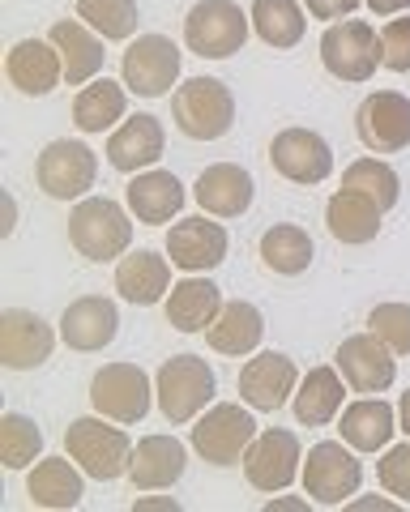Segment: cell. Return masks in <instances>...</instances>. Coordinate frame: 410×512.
<instances>
[{
	"label": "cell",
	"instance_id": "cell-1",
	"mask_svg": "<svg viewBox=\"0 0 410 512\" xmlns=\"http://www.w3.org/2000/svg\"><path fill=\"white\" fill-rule=\"evenodd\" d=\"M171 120H176L184 137L218 141L235 128V94L218 77H188L171 94Z\"/></svg>",
	"mask_w": 410,
	"mask_h": 512
},
{
	"label": "cell",
	"instance_id": "cell-2",
	"mask_svg": "<svg viewBox=\"0 0 410 512\" xmlns=\"http://www.w3.org/2000/svg\"><path fill=\"white\" fill-rule=\"evenodd\" d=\"M69 239L86 261H116L133 244V222L124 214V205L107 197H82L69 214Z\"/></svg>",
	"mask_w": 410,
	"mask_h": 512
},
{
	"label": "cell",
	"instance_id": "cell-3",
	"mask_svg": "<svg viewBox=\"0 0 410 512\" xmlns=\"http://www.w3.org/2000/svg\"><path fill=\"white\" fill-rule=\"evenodd\" d=\"M154 393H159V410L167 423H193L197 414L214 402L218 376L214 367L197 355H176L159 367L154 376Z\"/></svg>",
	"mask_w": 410,
	"mask_h": 512
},
{
	"label": "cell",
	"instance_id": "cell-4",
	"mask_svg": "<svg viewBox=\"0 0 410 512\" xmlns=\"http://www.w3.org/2000/svg\"><path fill=\"white\" fill-rule=\"evenodd\" d=\"M184 43L201 60H227L244 52L248 18L235 0H197L184 18Z\"/></svg>",
	"mask_w": 410,
	"mask_h": 512
},
{
	"label": "cell",
	"instance_id": "cell-5",
	"mask_svg": "<svg viewBox=\"0 0 410 512\" xmlns=\"http://www.w3.org/2000/svg\"><path fill=\"white\" fill-rule=\"evenodd\" d=\"M65 448L94 483H112L133 466V440L120 427H107L103 419H73L65 431Z\"/></svg>",
	"mask_w": 410,
	"mask_h": 512
},
{
	"label": "cell",
	"instance_id": "cell-6",
	"mask_svg": "<svg viewBox=\"0 0 410 512\" xmlns=\"http://www.w3.org/2000/svg\"><path fill=\"white\" fill-rule=\"evenodd\" d=\"M321 64L338 82H372V73L381 69V35L359 18L329 22L321 35Z\"/></svg>",
	"mask_w": 410,
	"mask_h": 512
},
{
	"label": "cell",
	"instance_id": "cell-7",
	"mask_svg": "<svg viewBox=\"0 0 410 512\" xmlns=\"http://www.w3.org/2000/svg\"><path fill=\"white\" fill-rule=\"evenodd\" d=\"M154 384L137 363H107L90 380V406L112 423H141L154 402Z\"/></svg>",
	"mask_w": 410,
	"mask_h": 512
},
{
	"label": "cell",
	"instance_id": "cell-8",
	"mask_svg": "<svg viewBox=\"0 0 410 512\" xmlns=\"http://www.w3.org/2000/svg\"><path fill=\"white\" fill-rule=\"evenodd\" d=\"M299 478H304V491L317 504L338 508L359 491V483H364V466H359V457L351 453L346 440L342 444L321 440V444H312V453L304 457V474Z\"/></svg>",
	"mask_w": 410,
	"mask_h": 512
},
{
	"label": "cell",
	"instance_id": "cell-9",
	"mask_svg": "<svg viewBox=\"0 0 410 512\" xmlns=\"http://www.w3.org/2000/svg\"><path fill=\"white\" fill-rule=\"evenodd\" d=\"M252 440H257V419H252L240 402L210 406L193 427V448L210 466H235V461L248 453Z\"/></svg>",
	"mask_w": 410,
	"mask_h": 512
},
{
	"label": "cell",
	"instance_id": "cell-10",
	"mask_svg": "<svg viewBox=\"0 0 410 512\" xmlns=\"http://www.w3.org/2000/svg\"><path fill=\"white\" fill-rule=\"evenodd\" d=\"M35 180L52 201H77L94 188V180H99V158H94V150L86 141L60 137L39 154Z\"/></svg>",
	"mask_w": 410,
	"mask_h": 512
},
{
	"label": "cell",
	"instance_id": "cell-11",
	"mask_svg": "<svg viewBox=\"0 0 410 512\" xmlns=\"http://www.w3.org/2000/svg\"><path fill=\"white\" fill-rule=\"evenodd\" d=\"M180 47L171 43L167 35H141L129 43V52L120 60V77L124 86L141 99H163V94L180 82Z\"/></svg>",
	"mask_w": 410,
	"mask_h": 512
},
{
	"label": "cell",
	"instance_id": "cell-12",
	"mask_svg": "<svg viewBox=\"0 0 410 512\" xmlns=\"http://www.w3.org/2000/svg\"><path fill=\"white\" fill-rule=\"evenodd\" d=\"M299 461H304V453H299L295 431L270 427V431H257V440L248 444L244 474H248V483L257 491H287L295 478L304 474Z\"/></svg>",
	"mask_w": 410,
	"mask_h": 512
},
{
	"label": "cell",
	"instance_id": "cell-13",
	"mask_svg": "<svg viewBox=\"0 0 410 512\" xmlns=\"http://www.w3.org/2000/svg\"><path fill=\"white\" fill-rule=\"evenodd\" d=\"M355 133L376 154H398L410 146V99L398 90H376L355 111Z\"/></svg>",
	"mask_w": 410,
	"mask_h": 512
},
{
	"label": "cell",
	"instance_id": "cell-14",
	"mask_svg": "<svg viewBox=\"0 0 410 512\" xmlns=\"http://www.w3.org/2000/svg\"><path fill=\"white\" fill-rule=\"evenodd\" d=\"M270 163L282 180L308 188V184L329 180V171H334V150H329V141L321 133H312V128H282V133L270 141Z\"/></svg>",
	"mask_w": 410,
	"mask_h": 512
},
{
	"label": "cell",
	"instance_id": "cell-15",
	"mask_svg": "<svg viewBox=\"0 0 410 512\" xmlns=\"http://www.w3.org/2000/svg\"><path fill=\"white\" fill-rule=\"evenodd\" d=\"M338 372L342 380L351 384L355 393H385L393 380H398V359H393V350L376 338V333H355V338H346L338 346Z\"/></svg>",
	"mask_w": 410,
	"mask_h": 512
},
{
	"label": "cell",
	"instance_id": "cell-16",
	"mask_svg": "<svg viewBox=\"0 0 410 512\" xmlns=\"http://www.w3.org/2000/svg\"><path fill=\"white\" fill-rule=\"evenodd\" d=\"M56 350V333L39 312L26 308H5L0 316V359H5L9 372H30L52 359Z\"/></svg>",
	"mask_w": 410,
	"mask_h": 512
},
{
	"label": "cell",
	"instance_id": "cell-17",
	"mask_svg": "<svg viewBox=\"0 0 410 512\" xmlns=\"http://www.w3.org/2000/svg\"><path fill=\"white\" fill-rule=\"evenodd\" d=\"M295 384H299L295 359L291 355H278V350H261L257 359L244 363V372H240V397H244V406L270 414V410L287 406V397H295Z\"/></svg>",
	"mask_w": 410,
	"mask_h": 512
},
{
	"label": "cell",
	"instance_id": "cell-18",
	"mask_svg": "<svg viewBox=\"0 0 410 512\" xmlns=\"http://www.w3.org/2000/svg\"><path fill=\"white\" fill-rule=\"evenodd\" d=\"M231 239L223 231V222L210 218H180L176 227L167 231V256L171 265L188 269V274H205V269H218L227 261Z\"/></svg>",
	"mask_w": 410,
	"mask_h": 512
},
{
	"label": "cell",
	"instance_id": "cell-19",
	"mask_svg": "<svg viewBox=\"0 0 410 512\" xmlns=\"http://www.w3.org/2000/svg\"><path fill=\"white\" fill-rule=\"evenodd\" d=\"M120 333V312L107 295H82L73 299L65 316H60V338H65L69 350H82V355H94V350H107Z\"/></svg>",
	"mask_w": 410,
	"mask_h": 512
},
{
	"label": "cell",
	"instance_id": "cell-20",
	"mask_svg": "<svg viewBox=\"0 0 410 512\" xmlns=\"http://www.w3.org/2000/svg\"><path fill=\"white\" fill-rule=\"evenodd\" d=\"M5 77L13 82V90L39 99V94H52L60 82H65V60H60L52 39H22V43L9 47Z\"/></svg>",
	"mask_w": 410,
	"mask_h": 512
},
{
	"label": "cell",
	"instance_id": "cell-21",
	"mask_svg": "<svg viewBox=\"0 0 410 512\" xmlns=\"http://www.w3.org/2000/svg\"><path fill=\"white\" fill-rule=\"evenodd\" d=\"M124 201H129L133 218H141L146 227H163V222H171L184 210L188 192H184L176 171L150 167V171H137L129 180V188H124Z\"/></svg>",
	"mask_w": 410,
	"mask_h": 512
},
{
	"label": "cell",
	"instance_id": "cell-22",
	"mask_svg": "<svg viewBox=\"0 0 410 512\" xmlns=\"http://www.w3.org/2000/svg\"><path fill=\"white\" fill-rule=\"evenodd\" d=\"M163 150H167V133H163V120L154 116H129L107 137V163L124 175L150 171L163 158Z\"/></svg>",
	"mask_w": 410,
	"mask_h": 512
},
{
	"label": "cell",
	"instance_id": "cell-23",
	"mask_svg": "<svg viewBox=\"0 0 410 512\" xmlns=\"http://www.w3.org/2000/svg\"><path fill=\"white\" fill-rule=\"evenodd\" d=\"M193 197L210 218H240V214H248L252 197H257V184H252V175L244 167L214 163L197 175Z\"/></svg>",
	"mask_w": 410,
	"mask_h": 512
},
{
	"label": "cell",
	"instance_id": "cell-24",
	"mask_svg": "<svg viewBox=\"0 0 410 512\" xmlns=\"http://www.w3.org/2000/svg\"><path fill=\"white\" fill-rule=\"evenodd\" d=\"M393 431H402V427H398V410L385 397H359V402L342 406L338 414V436L355 453H381V448L393 444Z\"/></svg>",
	"mask_w": 410,
	"mask_h": 512
},
{
	"label": "cell",
	"instance_id": "cell-25",
	"mask_svg": "<svg viewBox=\"0 0 410 512\" xmlns=\"http://www.w3.org/2000/svg\"><path fill=\"white\" fill-rule=\"evenodd\" d=\"M47 39L56 43L60 60H65V82L69 86H86L99 77L103 69V35L94 26H86L82 18H60Z\"/></svg>",
	"mask_w": 410,
	"mask_h": 512
},
{
	"label": "cell",
	"instance_id": "cell-26",
	"mask_svg": "<svg viewBox=\"0 0 410 512\" xmlns=\"http://www.w3.org/2000/svg\"><path fill=\"white\" fill-rule=\"evenodd\" d=\"M188 470V453L176 436H141V444H133V466L129 478L137 491H163L176 487Z\"/></svg>",
	"mask_w": 410,
	"mask_h": 512
},
{
	"label": "cell",
	"instance_id": "cell-27",
	"mask_svg": "<svg viewBox=\"0 0 410 512\" xmlns=\"http://www.w3.org/2000/svg\"><path fill=\"white\" fill-rule=\"evenodd\" d=\"M116 291L137 303V308H154V303H167L171 291V256H159L150 248L129 252L116 265Z\"/></svg>",
	"mask_w": 410,
	"mask_h": 512
},
{
	"label": "cell",
	"instance_id": "cell-28",
	"mask_svg": "<svg viewBox=\"0 0 410 512\" xmlns=\"http://www.w3.org/2000/svg\"><path fill=\"white\" fill-rule=\"evenodd\" d=\"M381 218H385L381 205H376L372 197H364V192H355V188H338L325 205L329 235H334L338 244H351V248L372 244V239L381 235Z\"/></svg>",
	"mask_w": 410,
	"mask_h": 512
},
{
	"label": "cell",
	"instance_id": "cell-29",
	"mask_svg": "<svg viewBox=\"0 0 410 512\" xmlns=\"http://www.w3.org/2000/svg\"><path fill=\"white\" fill-rule=\"evenodd\" d=\"M223 312V291L210 278H184L167 291V325L180 333H201Z\"/></svg>",
	"mask_w": 410,
	"mask_h": 512
},
{
	"label": "cell",
	"instance_id": "cell-30",
	"mask_svg": "<svg viewBox=\"0 0 410 512\" xmlns=\"http://www.w3.org/2000/svg\"><path fill=\"white\" fill-rule=\"evenodd\" d=\"M295 419L304 427H325L334 423L342 406H346V384H342V372L338 367H312V372L299 380L295 389Z\"/></svg>",
	"mask_w": 410,
	"mask_h": 512
},
{
	"label": "cell",
	"instance_id": "cell-31",
	"mask_svg": "<svg viewBox=\"0 0 410 512\" xmlns=\"http://www.w3.org/2000/svg\"><path fill=\"white\" fill-rule=\"evenodd\" d=\"M82 474L86 470L73 466L69 457H43L26 478L30 504L35 508H77L82 504V495H86Z\"/></svg>",
	"mask_w": 410,
	"mask_h": 512
},
{
	"label": "cell",
	"instance_id": "cell-32",
	"mask_svg": "<svg viewBox=\"0 0 410 512\" xmlns=\"http://www.w3.org/2000/svg\"><path fill=\"white\" fill-rule=\"evenodd\" d=\"M210 333V350L218 355H248V350H257L261 338H265V316L257 312V303L248 299H231L223 303V312L214 316V325L205 329Z\"/></svg>",
	"mask_w": 410,
	"mask_h": 512
},
{
	"label": "cell",
	"instance_id": "cell-33",
	"mask_svg": "<svg viewBox=\"0 0 410 512\" xmlns=\"http://www.w3.org/2000/svg\"><path fill=\"white\" fill-rule=\"evenodd\" d=\"M124 111H129V94H124V86L112 82V77H99V82H86L82 90H77L73 124L82 128V133H107V128H116L124 120Z\"/></svg>",
	"mask_w": 410,
	"mask_h": 512
},
{
	"label": "cell",
	"instance_id": "cell-34",
	"mask_svg": "<svg viewBox=\"0 0 410 512\" xmlns=\"http://www.w3.org/2000/svg\"><path fill=\"white\" fill-rule=\"evenodd\" d=\"M257 252H261V265L278 278H299L312 265V256H317L312 235L304 227H295V222H278V227H270L261 235Z\"/></svg>",
	"mask_w": 410,
	"mask_h": 512
},
{
	"label": "cell",
	"instance_id": "cell-35",
	"mask_svg": "<svg viewBox=\"0 0 410 512\" xmlns=\"http://www.w3.org/2000/svg\"><path fill=\"white\" fill-rule=\"evenodd\" d=\"M248 18H252V30H257L270 47H278V52L295 47L308 30V18H304V9H299V0H252Z\"/></svg>",
	"mask_w": 410,
	"mask_h": 512
},
{
	"label": "cell",
	"instance_id": "cell-36",
	"mask_svg": "<svg viewBox=\"0 0 410 512\" xmlns=\"http://www.w3.org/2000/svg\"><path fill=\"white\" fill-rule=\"evenodd\" d=\"M342 188L364 192V197H372L385 214H389L393 205H398V197H402L398 171H393L389 163H381V158H355V163L346 167V175H342Z\"/></svg>",
	"mask_w": 410,
	"mask_h": 512
},
{
	"label": "cell",
	"instance_id": "cell-37",
	"mask_svg": "<svg viewBox=\"0 0 410 512\" xmlns=\"http://www.w3.org/2000/svg\"><path fill=\"white\" fill-rule=\"evenodd\" d=\"M77 18H82L86 26H94L103 39H133L137 35V0H77Z\"/></svg>",
	"mask_w": 410,
	"mask_h": 512
},
{
	"label": "cell",
	"instance_id": "cell-38",
	"mask_svg": "<svg viewBox=\"0 0 410 512\" xmlns=\"http://www.w3.org/2000/svg\"><path fill=\"white\" fill-rule=\"evenodd\" d=\"M39 448H43V431L35 419H26V414H5L0 419V461H5V470H26L39 457Z\"/></svg>",
	"mask_w": 410,
	"mask_h": 512
},
{
	"label": "cell",
	"instance_id": "cell-39",
	"mask_svg": "<svg viewBox=\"0 0 410 512\" xmlns=\"http://www.w3.org/2000/svg\"><path fill=\"white\" fill-rule=\"evenodd\" d=\"M368 329L393 355H410V303H376L368 316Z\"/></svg>",
	"mask_w": 410,
	"mask_h": 512
},
{
	"label": "cell",
	"instance_id": "cell-40",
	"mask_svg": "<svg viewBox=\"0 0 410 512\" xmlns=\"http://www.w3.org/2000/svg\"><path fill=\"white\" fill-rule=\"evenodd\" d=\"M376 478H381V487L389 495H398L402 504H410V440L385 448V457L376 461Z\"/></svg>",
	"mask_w": 410,
	"mask_h": 512
},
{
	"label": "cell",
	"instance_id": "cell-41",
	"mask_svg": "<svg viewBox=\"0 0 410 512\" xmlns=\"http://www.w3.org/2000/svg\"><path fill=\"white\" fill-rule=\"evenodd\" d=\"M381 64L393 73H410V18H393L381 30Z\"/></svg>",
	"mask_w": 410,
	"mask_h": 512
},
{
	"label": "cell",
	"instance_id": "cell-42",
	"mask_svg": "<svg viewBox=\"0 0 410 512\" xmlns=\"http://www.w3.org/2000/svg\"><path fill=\"white\" fill-rule=\"evenodd\" d=\"M359 5H364V0H304V9L312 13V18H321V22H342V18H351Z\"/></svg>",
	"mask_w": 410,
	"mask_h": 512
},
{
	"label": "cell",
	"instance_id": "cell-43",
	"mask_svg": "<svg viewBox=\"0 0 410 512\" xmlns=\"http://www.w3.org/2000/svg\"><path fill=\"white\" fill-rule=\"evenodd\" d=\"M133 512H180V504L176 500H163V495H150V500L141 495V500L133 504Z\"/></svg>",
	"mask_w": 410,
	"mask_h": 512
},
{
	"label": "cell",
	"instance_id": "cell-44",
	"mask_svg": "<svg viewBox=\"0 0 410 512\" xmlns=\"http://www.w3.org/2000/svg\"><path fill=\"white\" fill-rule=\"evenodd\" d=\"M364 5L376 13V18H393V13H406L410 0H364Z\"/></svg>",
	"mask_w": 410,
	"mask_h": 512
},
{
	"label": "cell",
	"instance_id": "cell-45",
	"mask_svg": "<svg viewBox=\"0 0 410 512\" xmlns=\"http://www.w3.org/2000/svg\"><path fill=\"white\" fill-rule=\"evenodd\" d=\"M13 218H18V201H13V197H5V201H0V235H13V227H18V222H13Z\"/></svg>",
	"mask_w": 410,
	"mask_h": 512
},
{
	"label": "cell",
	"instance_id": "cell-46",
	"mask_svg": "<svg viewBox=\"0 0 410 512\" xmlns=\"http://www.w3.org/2000/svg\"><path fill=\"white\" fill-rule=\"evenodd\" d=\"M402 500H346V508L351 512H393Z\"/></svg>",
	"mask_w": 410,
	"mask_h": 512
},
{
	"label": "cell",
	"instance_id": "cell-47",
	"mask_svg": "<svg viewBox=\"0 0 410 512\" xmlns=\"http://www.w3.org/2000/svg\"><path fill=\"white\" fill-rule=\"evenodd\" d=\"M308 500H270L265 504V512H304Z\"/></svg>",
	"mask_w": 410,
	"mask_h": 512
},
{
	"label": "cell",
	"instance_id": "cell-48",
	"mask_svg": "<svg viewBox=\"0 0 410 512\" xmlns=\"http://www.w3.org/2000/svg\"><path fill=\"white\" fill-rule=\"evenodd\" d=\"M398 427H402L406 436H410V389L402 393V402H398Z\"/></svg>",
	"mask_w": 410,
	"mask_h": 512
}]
</instances>
